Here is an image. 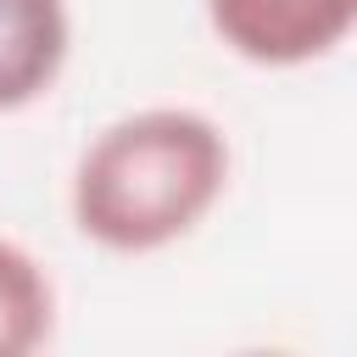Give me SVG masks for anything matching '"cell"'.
<instances>
[{"label": "cell", "instance_id": "4", "mask_svg": "<svg viewBox=\"0 0 357 357\" xmlns=\"http://www.w3.org/2000/svg\"><path fill=\"white\" fill-rule=\"evenodd\" d=\"M56 324V290L45 268L17 245L0 240V357H28L50 340Z\"/></svg>", "mask_w": 357, "mask_h": 357}, {"label": "cell", "instance_id": "2", "mask_svg": "<svg viewBox=\"0 0 357 357\" xmlns=\"http://www.w3.org/2000/svg\"><path fill=\"white\" fill-rule=\"evenodd\" d=\"M206 22L251 67H301L357 28V0H206Z\"/></svg>", "mask_w": 357, "mask_h": 357}, {"label": "cell", "instance_id": "1", "mask_svg": "<svg viewBox=\"0 0 357 357\" xmlns=\"http://www.w3.org/2000/svg\"><path fill=\"white\" fill-rule=\"evenodd\" d=\"M229 190V139L206 112L145 106L106 123L73 167L84 240L139 257L184 240Z\"/></svg>", "mask_w": 357, "mask_h": 357}, {"label": "cell", "instance_id": "3", "mask_svg": "<svg viewBox=\"0 0 357 357\" xmlns=\"http://www.w3.org/2000/svg\"><path fill=\"white\" fill-rule=\"evenodd\" d=\"M73 22L61 0H0V112H22L67 67Z\"/></svg>", "mask_w": 357, "mask_h": 357}]
</instances>
